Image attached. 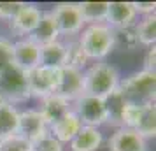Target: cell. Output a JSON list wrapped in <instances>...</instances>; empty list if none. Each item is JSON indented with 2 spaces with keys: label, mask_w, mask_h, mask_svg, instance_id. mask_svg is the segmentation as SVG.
<instances>
[{
  "label": "cell",
  "mask_w": 156,
  "mask_h": 151,
  "mask_svg": "<svg viewBox=\"0 0 156 151\" xmlns=\"http://www.w3.org/2000/svg\"><path fill=\"white\" fill-rule=\"evenodd\" d=\"M0 151H32V144L20 135H11L0 141Z\"/></svg>",
  "instance_id": "cell-25"
},
{
  "label": "cell",
  "mask_w": 156,
  "mask_h": 151,
  "mask_svg": "<svg viewBox=\"0 0 156 151\" xmlns=\"http://www.w3.org/2000/svg\"><path fill=\"white\" fill-rule=\"evenodd\" d=\"M139 37H137V30L133 27H126V28L114 30V48L119 46L126 51H133L139 48Z\"/></svg>",
  "instance_id": "cell-23"
},
{
  "label": "cell",
  "mask_w": 156,
  "mask_h": 151,
  "mask_svg": "<svg viewBox=\"0 0 156 151\" xmlns=\"http://www.w3.org/2000/svg\"><path fill=\"white\" fill-rule=\"evenodd\" d=\"M83 76H84V93L104 100L119 88L121 83L118 69L109 63H93L86 72H83Z\"/></svg>",
  "instance_id": "cell-2"
},
{
  "label": "cell",
  "mask_w": 156,
  "mask_h": 151,
  "mask_svg": "<svg viewBox=\"0 0 156 151\" xmlns=\"http://www.w3.org/2000/svg\"><path fill=\"white\" fill-rule=\"evenodd\" d=\"M83 123L79 121V118L76 116L74 111H70L69 114H65L62 120H58L56 123L49 125V134L56 141H60L62 144L70 142L74 137L77 135V132L81 130Z\"/></svg>",
  "instance_id": "cell-14"
},
{
  "label": "cell",
  "mask_w": 156,
  "mask_h": 151,
  "mask_svg": "<svg viewBox=\"0 0 156 151\" xmlns=\"http://www.w3.org/2000/svg\"><path fill=\"white\" fill-rule=\"evenodd\" d=\"M51 13L55 16L60 35H76V34L83 32L84 20H83V14H81L79 4L62 2V4H56L51 9Z\"/></svg>",
  "instance_id": "cell-7"
},
{
  "label": "cell",
  "mask_w": 156,
  "mask_h": 151,
  "mask_svg": "<svg viewBox=\"0 0 156 151\" xmlns=\"http://www.w3.org/2000/svg\"><path fill=\"white\" fill-rule=\"evenodd\" d=\"M65 49H67V60H65V65H67V67H74V69L83 70V67L88 63V56L84 55V51L81 49L79 42L65 44Z\"/></svg>",
  "instance_id": "cell-24"
},
{
  "label": "cell",
  "mask_w": 156,
  "mask_h": 151,
  "mask_svg": "<svg viewBox=\"0 0 156 151\" xmlns=\"http://www.w3.org/2000/svg\"><path fill=\"white\" fill-rule=\"evenodd\" d=\"M104 142V135L95 127H81L77 135L70 141L72 151H97Z\"/></svg>",
  "instance_id": "cell-17"
},
{
  "label": "cell",
  "mask_w": 156,
  "mask_h": 151,
  "mask_svg": "<svg viewBox=\"0 0 156 151\" xmlns=\"http://www.w3.org/2000/svg\"><path fill=\"white\" fill-rule=\"evenodd\" d=\"M77 42L88 60H102L114 49V30L105 23L88 25Z\"/></svg>",
  "instance_id": "cell-3"
},
{
  "label": "cell",
  "mask_w": 156,
  "mask_h": 151,
  "mask_svg": "<svg viewBox=\"0 0 156 151\" xmlns=\"http://www.w3.org/2000/svg\"><path fill=\"white\" fill-rule=\"evenodd\" d=\"M42 11L37 7L35 4H25L20 7V11L16 13V16L11 20V30L14 35L27 37L32 35L34 30L37 28V25L41 21Z\"/></svg>",
  "instance_id": "cell-11"
},
{
  "label": "cell",
  "mask_w": 156,
  "mask_h": 151,
  "mask_svg": "<svg viewBox=\"0 0 156 151\" xmlns=\"http://www.w3.org/2000/svg\"><path fill=\"white\" fill-rule=\"evenodd\" d=\"M37 111L42 114L44 121L49 127L53 123H56L58 120H62L65 114H69L72 109H70V102L63 100L58 95H49V97L41 100V109H37Z\"/></svg>",
  "instance_id": "cell-15"
},
{
  "label": "cell",
  "mask_w": 156,
  "mask_h": 151,
  "mask_svg": "<svg viewBox=\"0 0 156 151\" xmlns=\"http://www.w3.org/2000/svg\"><path fill=\"white\" fill-rule=\"evenodd\" d=\"M27 79H28L30 97H37L42 100L49 95H55L58 88V81H60V69L39 65L34 70L27 72Z\"/></svg>",
  "instance_id": "cell-6"
},
{
  "label": "cell",
  "mask_w": 156,
  "mask_h": 151,
  "mask_svg": "<svg viewBox=\"0 0 156 151\" xmlns=\"http://www.w3.org/2000/svg\"><path fill=\"white\" fill-rule=\"evenodd\" d=\"M133 7H135V13L139 14H146V16H151L154 14V9H156V4L154 2H133Z\"/></svg>",
  "instance_id": "cell-29"
},
{
  "label": "cell",
  "mask_w": 156,
  "mask_h": 151,
  "mask_svg": "<svg viewBox=\"0 0 156 151\" xmlns=\"http://www.w3.org/2000/svg\"><path fill=\"white\" fill-rule=\"evenodd\" d=\"M46 134H49V127H48V123L44 121L42 114L37 109H28V111L20 113L16 135L23 137L25 141H28L32 144L39 141L41 137H44Z\"/></svg>",
  "instance_id": "cell-8"
},
{
  "label": "cell",
  "mask_w": 156,
  "mask_h": 151,
  "mask_svg": "<svg viewBox=\"0 0 156 151\" xmlns=\"http://www.w3.org/2000/svg\"><path fill=\"white\" fill-rule=\"evenodd\" d=\"M11 65H12V42L5 37H0V72Z\"/></svg>",
  "instance_id": "cell-27"
},
{
  "label": "cell",
  "mask_w": 156,
  "mask_h": 151,
  "mask_svg": "<svg viewBox=\"0 0 156 151\" xmlns=\"http://www.w3.org/2000/svg\"><path fill=\"white\" fill-rule=\"evenodd\" d=\"M18 116H20V111L12 104L0 106V141H4L11 135H16Z\"/></svg>",
  "instance_id": "cell-20"
},
{
  "label": "cell",
  "mask_w": 156,
  "mask_h": 151,
  "mask_svg": "<svg viewBox=\"0 0 156 151\" xmlns=\"http://www.w3.org/2000/svg\"><path fill=\"white\" fill-rule=\"evenodd\" d=\"M135 13L133 2H109V9H107V27L112 30L126 28V27H133L135 25Z\"/></svg>",
  "instance_id": "cell-12"
},
{
  "label": "cell",
  "mask_w": 156,
  "mask_h": 151,
  "mask_svg": "<svg viewBox=\"0 0 156 151\" xmlns=\"http://www.w3.org/2000/svg\"><path fill=\"white\" fill-rule=\"evenodd\" d=\"M58 37H60V32H58L53 13L51 11H42L41 21L37 25V28L34 30V34L30 35V39L39 46H46V44L56 42Z\"/></svg>",
  "instance_id": "cell-16"
},
{
  "label": "cell",
  "mask_w": 156,
  "mask_h": 151,
  "mask_svg": "<svg viewBox=\"0 0 156 151\" xmlns=\"http://www.w3.org/2000/svg\"><path fill=\"white\" fill-rule=\"evenodd\" d=\"M135 30H137L139 42L147 48H153L156 42V16H146L139 25H135Z\"/></svg>",
  "instance_id": "cell-22"
},
{
  "label": "cell",
  "mask_w": 156,
  "mask_h": 151,
  "mask_svg": "<svg viewBox=\"0 0 156 151\" xmlns=\"http://www.w3.org/2000/svg\"><path fill=\"white\" fill-rule=\"evenodd\" d=\"M32 151H63V144L56 141L51 134H46L39 141L32 142Z\"/></svg>",
  "instance_id": "cell-26"
},
{
  "label": "cell",
  "mask_w": 156,
  "mask_h": 151,
  "mask_svg": "<svg viewBox=\"0 0 156 151\" xmlns=\"http://www.w3.org/2000/svg\"><path fill=\"white\" fill-rule=\"evenodd\" d=\"M74 102V113L84 127L98 128L100 125L107 123V104L104 99L84 93Z\"/></svg>",
  "instance_id": "cell-5"
},
{
  "label": "cell",
  "mask_w": 156,
  "mask_h": 151,
  "mask_svg": "<svg viewBox=\"0 0 156 151\" xmlns=\"http://www.w3.org/2000/svg\"><path fill=\"white\" fill-rule=\"evenodd\" d=\"M67 60V49L65 44L56 41V42L41 46V65L42 67H51V69H62L65 67Z\"/></svg>",
  "instance_id": "cell-18"
},
{
  "label": "cell",
  "mask_w": 156,
  "mask_h": 151,
  "mask_svg": "<svg viewBox=\"0 0 156 151\" xmlns=\"http://www.w3.org/2000/svg\"><path fill=\"white\" fill-rule=\"evenodd\" d=\"M0 97H4L9 104L25 102L30 99L27 72L14 63L0 72Z\"/></svg>",
  "instance_id": "cell-4"
},
{
  "label": "cell",
  "mask_w": 156,
  "mask_h": 151,
  "mask_svg": "<svg viewBox=\"0 0 156 151\" xmlns=\"http://www.w3.org/2000/svg\"><path fill=\"white\" fill-rule=\"evenodd\" d=\"M154 67H156V48H149L146 51V56H144V70H151L154 72Z\"/></svg>",
  "instance_id": "cell-30"
},
{
  "label": "cell",
  "mask_w": 156,
  "mask_h": 151,
  "mask_svg": "<svg viewBox=\"0 0 156 151\" xmlns=\"http://www.w3.org/2000/svg\"><path fill=\"white\" fill-rule=\"evenodd\" d=\"M12 63L25 72L34 70L41 65V46L30 37H23L12 42Z\"/></svg>",
  "instance_id": "cell-10"
},
{
  "label": "cell",
  "mask_w": 156,
  "mask_h": 151,
  "mask_svg": "<svg viewBox=\"0 0 156 151\" xmlns=\"http://www.w3.org/2000/svg\"><path fill=\"white\" fill-rule=\"evenodd\" d=\"M146 139L140 137L135 130L121 127L109 139V151H146Z\"/></svg>",
  "instance_id": "cell-13"
},
{
  "label": "cell",
  "mask_w": 156,
  "mask_h": 151,
  "mask_svg": "<svg viewBox=\"0 0 156 151\" xmlns=\"http://www.w3.org/2000/svg\"><path fill=\"white\" fill-rule=\"evenodd\" d=\"M23 2H0V20L4 21H11L20 11Z\"/></svg>",
  "instance_id": "cell-28"
},
{
  "label": "cell",
  "mask_w": 156,
  "mask_h": 151,
  "mask_svg": "<svg viewBox=\"0 0 156 151\" xmlns=\"http://www.w3.org/2000/svg\"><path fill=\"white\" fill-rule=\"evenodd\" d=\"M135 132L140 137L147 139V137H154L156 135V107L154 104L149 106H142L137 125H135Z\"/></svg>",
  "instance_id": "cell-19"
},
{
  "label": "cell",
  "mask_w": 156,
  "mask_h": 151,
  "mask_svg": "<svg viewBox=\"0 0 156 151\" xmlns=\"http://www.w3.org/2000/svg\"><path fill=\"white\" fill-rule=\"evenodd\" d=\"M119 93L128 104L149 106L156 99V72L140 70L119 83Z\"/></svg>",
  "instance_id": "cell-1"
},
{
  "label": "cell",
  "mask_w": 156,
  "mask_h": 151,
  "mask_svg": "<svg viewBox=\"0 0 156 151\" xmlns=\"http://www.w3.org/2000/svg\"><path fill=\"white\" fill-rule=\"evenodd\" d=\"M81 14L84 20V25H98V23L105 21L107 18V9H109V2H83L79 4Z\"/></svg>",
  "instance_id": "cell-21"
},
{
  "label": "cell",
  "mask_w": 156,
  "mask_h": 151,
  "mask_svg": "<svg viewBox=\"0 0 156 151\" xmlns=\"http://www.w3.org/2000/svg\"><path fill=\"white\" fill-rule=\"evenodd\" d=\"M55 95L62 97L63 100L72 102L77 100L81 95H84V76L83 70L74 67H62L60 69V81Z\"/></svg>",
  "instance_id": "cell-9"
}]
</instances>
